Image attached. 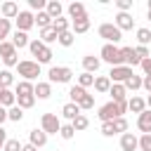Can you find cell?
Segmentation results:
<instances>
[{"label": "cell", "instance_id": "cell-37", "mask_svg": "<svg viewBox=\"0 0 151 151\" xmlns=\"http://www.w3.org/2000/svg\"><path fill=\"white\" fill-rule=\"evenodd\" d=\"M7 118H9V120H14V123H19V120L24 118V109H19V106L7 109Z\"/></svg>", "mask_w": 151, "mask_h": 151}, {"label": "cell", "instance_id": "cell-12", "mask_svg": "<svg viewBox=\"0 0 151 151\" xmlns=\"http://www.w3.org/2000/svg\"><path fill=\"white\" fill-rule=\"evenodd\" d=\"M120 149L123 151H137L139 149V137H134L132 132L120 134Z\"/></svg>", "mask_w": 151, "mask_h": 151}, {"label": "cell", "instance_id": "cell-42", "mask_svg": "<svg viewBox=\"0 0 151 151\" xmlns=\"http://www.w3.org/2000/svg\"><path fill=\"white\" fill-rule=\"evenodd\" d=\"M21 146H24V144H21L19 139H7L5 146H2V151H21Z\"/></svg>", "mask_w": 151, "mask_h": 151}, {"label": "cell", "instance_id": "cell-33", "mask_svg": "<svg viewBox=\"0 0 151 151\" xmlns=\"http://www.w3.org/2000/svg\"><path fill=\"white\" fill-rule=\"evenodd\" d=\"M57 42H59V45H64V47H71V45L76 42V33H73V31H66V33H59V38H57Z\"/></svg>", "mask_w": 151, "mask_h": 151}, {"label": "cell", "instance_id": "cell-43", "mask_svg": "<svg viewBox=\"0 0 151 151\" xmlns=\"http://www.w3.org/2000/svg\"><path fill=\"white\" fill-rule=\"evenodd\" d=\"M78 106H80V111H87V109H92V106H94V94H85V97H83V101H80Z\"/></svg>", "mask_w": 151, "mask_h": 151}, {"label": "cell", "instance_id": "cell-55", "mask_svg": "<svg viewBox=\"0 0 151 151\" xmlns=\"http://www.w3.org/2000/svg\"><path fill=\"white\" fill-rule=\"evenodd\" d=\"M146 106H149V109H151V94H149V99H146Z\"/></svg>", "mask_w": 151, "mask_h": 151}, {"label": "cell", "instance_id": "cell-4", "mask_svg": "<svg viewBox=\"0 0 151 151\" xmlns=\"http://www.w3.org/2000/svg\"><path fill=\"white\" fill-rule=\"evenodd\" d=\"M17 71H19V76L24 80H35L40 76V64L38 61H31V59H24V61H19Z\"/></svg>", "mask_w": 151, "mask_h": 151}, {"label": "cell", "instance_id": "cell-6", "mask_svg": "<svg viewBox=\"0 0 151 151\" xmlns=\"http://www.w3.org/2000/svg\"><path fill=\"white\" fill-rule=\"evenodd\" d=\"M40 130H45L47 134H59L61 120H59L54 113H42V118H40Z\"/></svg>", "mask_w": 151, "mask_h": 151}, {"label": "cell", "instance_id": "cell-5", "mask_svg": "<svg viewBox=\"0 0 151 151\" xmlns=\"http://www.w3.org/2000/svg\"><path fill=\"white\" fill-rule=\"evenodd\" d=\"M47 78H50V83H68L73 78V71L68 66H52L47 71Z\"/></svg>", "mask_w": 151, "mask_h": 151}, {"label": "cell", "instance_id": "cell-53", "mask_svg": "<svg viewBox=\"0 0 151 151\" xmlns=\"http://www.w3.org/2000/svg\"><path fill=\"white\" fill-rule=\"evenodd\" d=\"M21 151H38V149H35L33 144H24V146H21Z\"/></svg>", "mask_w": 151, "mask_h": 151}, {"label": "cell", "instance_id": "cell-21", "mask_svg": "<svg viewBox=\"0 0 151 151\" xmlns=\"http://www.w3.org/2000/svg\"><path fill=\"white\" fill-rule=\"evenodd\" d=\"M33 92H35V85H33L31 80H19V83H17V87H14V94H17V97L33 94Z\"/></svg>", "mask_w": 151, "mask_h": 151}, {"label": "cell", "instance_id": "cell-38", "mask_svg": "<svg viewBox=\"0 0 151 151\" xmlns=\"http://www.w3.org/2000/svg\"><path fill=\"white\" fill-rule=\"evenodd\" d=\"M71 125H73V130H76V132H80V130H85V127L90 125V120H87V116H83V113H80Z\"/></svg>", "mask_w": 151, "mask_h": 151}, {"label": "cell", "instance_id": "cell-27", "mask_svg": "<svg viewBox=\"0 0 151 151\" xmlns=\"http://www.w3.org/2000/svg\"><path fill=\"white\" fill-rule=\"evenodd\" d=\"M59 38V33L50 26V28H40V42H45V45H50V42H54Z\"/></svg>", "mask_w": 151, "mask_h": 151}, {"label": "cell", "instance_id": "cell-51", "mask_svg": "<svg viewBox=\"0 0 151 151\" xmlns=\"http://www.w3.org/2000/svg\"><path fill=\"white\" fill-rule=\"evenodd\" d=\"M5 142H7V132H5V127L0 125V149L5 146Z\"/></svg>", "mask_w": 151, "mask_h": 151}, {"label": "cell", "instance_id": "cell-41", "mask_svg": "<svg viewBox=\"0 0 151 151\" xmlns=\"http://www.w3.org/2000/svg\"><path fill=\"white\" fill-rule=\"evenodd\" d=\"M137 40H139V45H149L151 42V31L149 28H137Z\"/></svg>", "mask_w": 151, "mask_h": 151}, {"label": "cell", "instance_id": "cell-52", "mask_svg": "<svg viewBox=\"0 0 151 151\" xmlns=\"http://www.w3.org/2000/svg\"><path fill=\"white\" fill-rule=\"evenodd\" d=\"M5 120H9V118H7V109H5V106H0V125H2Z\"/></svg>", "mask_w": 151, "mask_h": 151}, {"label": "cell", "instance_id": "cell-54", "mask_svg": "<svg viewBox=\"0 0 151 151\" xmlns=\"http://www.w3.org/2000/svg\"><path fill=\"white\" fill-rule=\"evenodd\" d=\"M146 17L151 19V0H149V9H146Z\"/></svg>", "mask_w": 151, "mask_h": 151}, {"label": "cell", "instance_id": "cell-25", "mask_svg": "<svg viewBox=\"0 0 151 151\" xmlns=\"http://www.w3.org/2000/svg\"><path fill=\"white\" fill-rule=\"evenodd\" d=\"M45 12H47L52 19H59V17H61V12H64V7H61V2L50 0V2H47V7H45Z\"/></svg>", "mask_w": 151, "mask_h": 151}, {"label": "cell", "instance_id": "cell-56", "mask_svg": "<svg viewBox=\"0 0 151 151\" xmlns=\"http://www.w3.org/2000/svg\"><path fill=\"white\" fill-rule=\"evenodd\" d=\"M2 90H5V87H0V94H2Z\"/></svg>", "mask_w": 151, "mask_h": 151}, {"label": "cell", "instance_id": "cell-45", "mask_svg": "<svg viewBox=\"0 0 151 151\" xmlns=\"http://www.w3.org/2000/svg\"><path fill=\"white\" fill-rule=\"evenodd\" d=\"M28 7L35 9V12H42V9L47 7V2H45V0H28Z\"/></svg>", "mask_w": 151, "mask_h": 151}, {"label": "cell", "instance_id": "cell-29", "mask_svg": "<svg viewBox=\"0 0 151 151\" xmlns=\"http://www.w3.org/2000/svg\"><path fill=\"white\" fill-rule=\"evenodd\" d=\"M52 21H54V19H52L45 9L35 14V24H38V28H50V26H52Z\"/></svg>", "mask_w": 151, "mask_h": 151}, {"label": "cell", "instance_id": "cell-26", "mask_svg": "<svg viewBox=\"0 0 151 151\" xmlns=\"http://www.w3.org/2000/svg\"><path fill=\"white\" fill-rule=\"evenodd\" d=\"M52 28H54L57 33H66V31H71V19L59 17V19H54V21H52Z\"/></svg>", "mask_w": 151, "mask_h": 151}, {"label": "cell", "instance_id": "cell-10", "mask_svg": "<svg viewBox=\"0 0 151 151\" xmlns=\"http://www.w3.org/2000/svg\"><path fill=\"white\" fill-rule=\"evenodd\" d=\"M116 26H118L120 31H132V28H134L132 14H130V12H118V14H116Z\"/></svg>", "mask_w": 151, "mask_h": 151}, {"label": "cell", "instance_id": "cell-16", "mask_svg": "<svg viewBox=\"0 0 151 151\" xmlns=\"http://www.w3.org/2000/svg\"><path fill=\"white\" fill-rule=\"evenodd\" d=\"M109 94H111V101H127L125 99V94H127V90H125V85H120V83H111V90H109Z\"/></svg>", "mask_w": 151, "mask_h": 151}, {"label": "cell", "instance_id": "cell-9", "mask_svg": "<svg viewBox=\"0 0 151 151\" xmlns=\"http://www.w3.org/2000/svg\"><path fill=\"white\" fill-rule=\"evenodd\" d=\"M120 57H123V64H125V66H130V68L142 64V59L137 57L134 47H120Z\"/></svg>", "mask_w": 151, "mask_h": 151}, {"label": "cell", "instance_id": "cell-7", "mask_svg": "<svg viewBox=\"0 0 151 151\" xmlns=\"http://www.w3.org/2000/svg\"><path fill=\"white\" fill-rule=\"evenodd\" d=\"M14 21H17V31H24V33H26L28 28H33V26H35V14H31L28 9H21V12H19V17H17Z\"/></svg>", "mask_w": 151, "mask_h": 151}, {"label": "cell", "instance_id": "cell-32", "mask_svg": "<svg viewBox=\"0 0 151 151\" xmlns=\"http://www.w3.org/2000/svg\"><path fill=\"white\" fill-rule=\"evenodd\" d=\"M142 83H144V78L132 73V76L125 80V90H132V92H134V90H142Z\"/></svg>", "mask_w": 151, "mask_h": 151}, {"label": "cell", "instance_id": "cell-17", "mask_svg": "<svg viewBox=\"0 0 151 151\" xmlns=\"http://www.w3.org/2000/svg\"><path fill=\"white\" fill-rule=\"evenodd\" d=\"M99 66H101V59H99V57H92V54H85V57H83V68H85L87 73H97Z\"/></svg>", "mask_w": 151, "mask_h": 151}, {"label": "cell", "instance_id": "cell-40", "mask_svg": "<svg viewBox=\"0 0 151 151\" xmlns=\"http://www.w3.org/2000/svg\"><path fill=\"white\" fill-rule=\"evenodd\" d=\"M59 137H61V139H66V142H68V139H73V137H76V130H73V125H71V123H68V125H61V130H59Z\"/></svg>", "mask_w": 151, "mask_h": 151}, {"label": "cell", "instance_id": "cell-34", "mask_svg": "<svg viewBox=\"0 0 151 151\" xmlns=\"http://www.w3.org/2000/svg\"><path fill=\"white\" fill-rule=\"evenodd\" d=\"M33 104H35V94H24V97H17V106H19V109H24V111H26V109H31Z\"/></svg>", "mask_w": 151, "mask_h": 151}, {"label": "cell", "instance_id": "cell-35", "mask_svg": "<svg viewBox=\"0 0 151 151\" xmlns=\"http://www.w3.org/2000/svg\"><path fill=\"white\" fill-rule=\"evenodd\" d=\"M78 85H80V87H90V85H94V73L83 71V73L78 76Z\"/></svg>", "mask_w": 151, "mask_h": 151}, {"label": "cell", "instance_id": "cell-15", "mask_svg": "<svg viewBox=\"0 0 151 151\" xmlns=\"http://www.w3.org/2000/svg\"><path fill=\"white\" fill-rule=\"evenodd\" d=\"M66 12H68V19H71V21L87 17V12H85V5H83V2H71V5L66 7Z\"/></svg>", "mask_w": 151, "mask_h": 151}, {"label": "cell", "instance_id": "cell-46", "mask_svg": "<svg viewBox=\"0 0 151 151\" xmlns=\"http://www.w3.org/2000/svg\"><path fill=\"white\" fill-rule=\"evenodd\" d=\"M101 134H104V137H113V134H116L113 120H111V123H101Z\"/></svg>", "mask_w": 151, "mask_h": 151}, {"label": "cell", "instance_id": "cell-44", "mask_svg": "<svg viewBox=\"0 0 151 151\" xmlns=\"http://www.w3.org/2000/svg\"><path fill=\"white\" fill-rule=\"evenodd\" d=\"M139 149L142 151H151V134H142L139 137Z\"/></svg>", "mask_w": 151, "mask_h": 151}, {"label": "cell", "instance_id": "cell-3", "mask_svg": "<svg viewBox=\"0 0 151 151\" xmlns=\"http://www.w3.org/2000/svg\"><path fill=\"white\" fill-rule=\"evenodd\" d=\"M99 54H101V61L111 64V68H113V66H125V64H123V57H120V47H116V45H109V42H106Z\"/></svg>", "mask_w": 151, "mask_h": 151}, {"label": "cell", "instance_id": "cell-30", "mask_svg": "<svg viewBox=\"0 0 151 151\" xmlns=\"http://www.w3.org/2000/svg\"><path fill=\"white\" fill-rule=\"evenodd\" d=\"M85 94H87V92H85V87H80V85H73V87L68 90V97H71V101H73V104H80Z\"/></svg>", "mask_w": 151, "mask_h": 151}, {"label": "cell", "instance_id": "cell-50", "mask_svg": "<svg viewBox=\"0 0 151 151\" xmlns=\"http://www.w3.org/2000/svg\"><path fill=\"white\" fill-rule=\"evenodd\" d=\"M142 87H144V90L151 94V76H144V83H142Z\"/></svg>", "mask_w": 151, "mask_h": 151}, {"label": "cell", "instance_id": "cell-31", "mask_svg": "<svg viewBox=\"0 0 151 151\" xmlns=\"http://www.w3.org/2000/svg\"><path fill=\"white\" fill-rule=\"evenodd\" d=\"M14 54H17V47L12 45V40L0 42V57H2V59H9V57H14Z\"/></svg>", "mask_w": 151, "mask_h": 151}, {"label": "cell", "instance_id": "cell-49", "mask_svg": "<svg viewBox=\"0 0 151 151\" xmlns=\"http://www.w3.org/2000/svg\"><path fill=\"white\" fill-rule=\"evenodd\" d=\"M139 66H142L144 76H151V57H149V59H142V64H139Z\"/></svg>", "mask_w": 151, "mask_h": 151}, {"label": "cell", "instance_id": "cell-20", "mask_svg": "<svg viewBox=\"0 0 151 151\" xmlns=\"http://www.w3.org/2000/svg\"><path fill=\"white\" fill-rule=\"evenodd\" d=\"M12 45H14L17 50H21V47H28V45H31V40H28V33H24V31H14V33H12Z\"/></svg>", "mask_w": 151, "mask_h": 151}, {"label": "cell", "instance_id": "cell-14", "mask_svg": "<svg viewBox=\"0 0 151 151\" xmlns=\"http://www.w3.org/2000/svg\"><path fill=\"white\" fill-rule=\"evenodd\" d=\"M0 12H2V19H17L19 17V5L17 2H12V0H7V2H2V7H0Z\"/></svg>", "mask_w": 151, "mask_h": 151}, {"label": "cell", "instance_id": "cell-2", "mask_svg": "<svg viewBox=\"0 0 151 151\" xmlns=\"http://www.w3.org/2000/svg\"><path fill=\"white\" fill-rule=\"evenodd\" d=\"M97 33H99V38H104L109 45H116V42H120L123 40V31L116 26V24H101L99 28H97Z\"/></svg>", "mask_w": 151, "mask_h": 151}, {"label": "cell", "instance_id": "cell-22", "mask_svg": "<svg viewBox=\"0 0 151 151\" xmlns=\"http://www.w3.org/2000/svg\"><path fill=\"white\" fill-rule=\"evenodd\" d=\"M127 109H130L132 113H137V116H139L142 111H146V99H142V97H137V94H134L132 99H127Z\"/></svg>", "mask_w": 151, "mask_h": 151}, {"label": "cell", "instance_id": "cell-23", "mask_svg": "<svg viewBox=\"0 0 151 151\" xmlns=\"http://www.w3.org/2000/svg\"><path fill=\"white\" fill-rule=\"evenodd\" d=\"M90 17H83V19H76V21H71V31L73 33H87L90 31Z\"/></svg>", "mask_w": 151, "mask_h": 151}, {"label": "cell", "instance_id": "cell-48", "mask_svg": "<svg viewBox=\"0 0 151 151\" xmlns=\"http://www.w3.org/2000/svg\"><path fill=\"white\" fill-rule=\"evenodd\" d=\"M134 52H137V57H139V59H149V47H146V45H137V47H134Z\"/></svg>", "mask_w": 151, "mask_h": 151}, {"label": "cell", "instance_id": "cell-18", "mask_svg": "<svg viewBox=\"0 0 151 151\" xmlns=\"http://www.w3.org/2000/svg\"><path fill=\"white\" fill-rule=\"evenodd\" d=\"M35 99H50V94H52V83L47 80V83H42V80H38L35 83Z\"/></svg>", "mask_w": 151, "mask_h": 151}, {"label": "cell", "instance_id": "cell-24", "mask_svg": "<svg viewBox=\"0 0 151 151\" xmlns=\"http://www.w3.org/2000/svg\"><path fill=\"white\" fill-rule=\"evenodd\" d=\"M94 90L101 92V94H109V90H111V78H109V76H97V78H94Z\"/></svg>", "mask_w": 151, "mask_h": 151}, {"label": "cell", "instance_id": "cell-13", "mask_svg": "<svg viewBox=\"0 0 151 151\" xmlns=\"http://www.w3.org/2000/svg\"><path fill=\"white\" fill-rule=\"evenodd\" d=\"M137 127L142 134H151V109H146L137 116Z\"/></svg>", "mask_w": 151, "mask_h": 151}, {"label": "cell", "instance_id": "cell-39", "mask_svg": "<svg viewBox=\"0 0 151 151\" xmlns=\"http://www.w3.org/2000/svg\"><path fill=\"white\" fill-rule=\"evenodd\" d=\"M113 130H116V134H125L127 132V120L120 116V118H116L113 120Z\"/></svg>", "mask_w": 151, "mask_h": 151}, {"label": "cell", "instance_id": "cell-11", "mask_svg": "<svg viewBox=\"0 0 151 151\" xmlns=\"http://www.w3.org/2000/svg\"><path fill=\"white\" fill-rule=\"evenodd\" d=\"M28 144H33L35 149L45 146V144H47V132H45V130H38V127H33V130L28 132Z\"/></svg>", "mask_w": 151, "mask_h": 151}, {"label": "cell", "instance_id": "cell-36", "mask_svg": "<svg viewBox=\"0 0 151 151\" xmlns=\"http://www.w3.org/2000/svg\"><path fill=\"white\" fill-rule=\"evenodd\" d=\"M9 31H12V24H9V19H0V42H5V40H7Z\"/></svg>", "mask_w": 151, "mask_h": 151}, {"label": "cell", "instance_id": "cell-8", "mask_svg": "<svg viewBox=\"0 0 151 151\" xmlns=\"http://www.w3.org/2000/svg\"><path fill=\"white\" fill-rule=\"evenodd\" d=\"M132 76V68L130 66H113L111 71H109V78H111V83H120V85H125V80Z\"/></svg>", "mask_w": 151, "mask_h": 151}, {"label": "cell", "instance_id": "cell-1", "mask_svg": "<svg viewBox=\"0 0 151 151\" xmlns=\"http://www.w3.org/2000/svg\"><path fill=\"white\" fill-rule=\"evenodd\" d=\"M28 50H31V54L35 57V61H38V64H50V61H52V50H50V45L40 42V38L31 40Z\"/></svg>", "mask_w": 151, "mask_h": 151}, {"label": "cell", "instance_id": "cell-47", "mask_svg": "<svg viewBox=\"0 0 151 151\" xmlns=\"http://www.w3.org/2000/svg\"><path fill=\"white\" fill-rule=\"evenodd\" d=\"M116 7L120 12H130L132 9V0H116Z\"/></svg>", "mask_w": 151, "mask_h": 151}, {"label": "cell", "instance_id": "cell-19", "mask_svg": "<svg viewBox=\"0 0 151 151\" xmlns=\"http://www.w3.org/2000/svg\"><path fill=\"white\" fill-rule=\"evenodd\" d=\"M61 116H64L66 120H71V123H73V120L80 116V106H78V104H73V101H68V104H64V106H61Z\"/></svg>", "mask_w": 151, "mask_h": 151}, {"label": "cell", "instance_id": "cell-28", "mask_svg": "<svg viewBox=\"0 0 151 151\" xmlns=\"http://www.w3.org/2000/svg\"><path fill=\"white\" fill-rule=\"evenodd\" d=\"M12 85H14V73H12L9 68H2V71H0V87L9 90Z\"/></svg>", "mask_w": 151, "mask_h": 151}]
</instances>
